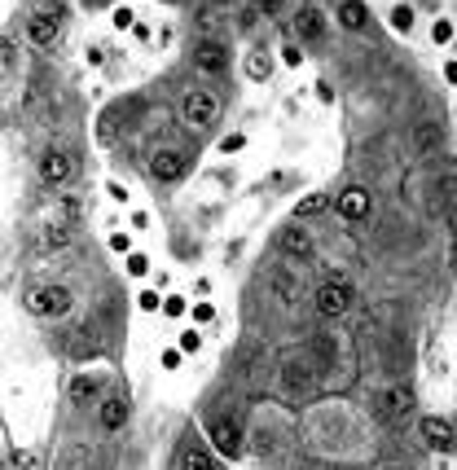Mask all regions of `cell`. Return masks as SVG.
I'll list each match as a JSON object with an SVG mask.
<instances>
[{
    "label": "cell",
    "mask_w": 457,
    "mask_h": 470,
    "mask_svg": "<svg viewBox=\"0 0 457 470\" xmlns=\"http://www.w3.org/2000/svg\"><path fill=\"white\" fill-rule=\"evenodd\" d=\"M180 115H185V124H194V128H211L215 115H220V101H215L207 88H189L185 101H180Z\"/></svg>",
    "instance_id": "1"
},
{
    "label": "cell",
    "mask_w": 457,
    "mask_h": 470,
    "mask_svg": "<svg viewBox=\"0 0 457 470\" xmlns=\"http://www.w3.org/2000/svg\"><path fill=\"white\" fill-rule=\"evenodd\" d=\"M27 308L35 312V317H62V312L70 308V291L66 286H35V291L27 295Z\"/></svg>",
    "instance_id": "2"
},
{
    "label": "cell",
    "mask_w": 457,
    "mask_h": 470,
    "mask_svg": "<svg viewBox=\"0 0 457 470\" xmlns=\"http://www.w3.org/2000/svg\"><path fill=\"white\" fill-rule=\"evenodd\" d=\"M352 299H356L352 286H347L343 277H334V282H326L317 291V312H321V317H343V312L352 308Z\"/></svg>",
    "instance_id": "3"
},
{
    "label": "cell",
    "mask_w": 457,
    "mask_h": 470,
    "mask_svg": "<svg viewBox=\"0 0 457 470\" xmlns=\"http://www.w3.org/2000/svg\"><path fill=\"white\" fill-rule=\"evenodd\" d=\"M185 172H189V159H185V154H176V150H159V154L150 159V176H154V180H163V185L180 180Z\"/></svg>",
    "instance_id": "4"
},
{
    "label": "cell",
    "mask_w": 457,
    "mask_h": 470,
    "mask_svg": "<svg viewBox=\"0 0 457 470\" xmlns=\"http://www.w3.org/2000/svg\"><path fill=\"white\" fill-rule=\"evenodd\" d=\"M418 431H422V440L431 444V449H440V453H453L457 449V431L444 418H422V422H418Z\"/></svg>",
    "instance_id": "5"
},
{
    "label": "cell",
    "mask_w": 457,
    "mask_h": 470,
    "mask_svg": "<svg viewBox=\"0 0 457 470\" xmlns=\"http://www.w3.org/2000/svg\"><path fill=\"white\" fill-rule=\"evenodd\" d=\"M70 172H75V163H70L66 150H49L40 159V180H44V185H66Z\"/></svg>",
    "instance_id": "6"
},
{
    "label": "cell",
    "mask_w": 457,
    "mask_h": 470,
    "mask_svg": "<svg viewBox=\"0 0 457 470\" xmlns=\"http://www.w3.org/2000/svg\"><path fill=\"white\" fill-rule=\"evenodd\" d=\"M334 207H339L343 220H360V215H369V189L360 185H347L339 198H334Z\"/></svg>",
    "instance_id": "7"
},
{
    "label": "cell",
    "mask_w": 457,
    "mask_h": 470,
    "mask_svg": "<svg viewBox=\"0 0 457 470\" xmlns=\"http://www.w3.org/2000/svg\"><path fill=\"white\" fill-rule=\"evenodd\" d=\"M211 440H215V449H220L224 457H237L242 453V427L237 422H211Z\"/></svg>",
    "instance_id": "8"
},
{
    "label": "cell",
    "mask_w": 457,
    "mask_h": 470,
    "mask_svg": "<svg viewBox=\"0 0 457 470\" xmlns=\"http://www.w3.org/2000/svg\"><path fill=\"white\" fill-rule=\"evenodd\" d=\"M27 31H31L35 44H53L57 31H62V9H44V14H35Z\"/></svg>",
    "instance_id": "9"
},
{
    "label": "cell",
    "mask_w": 457,
    "mask_h": 470,
    "mask_svg": "<svg viewBox=\"0 0 457 470\" xmlns=\"http://www.w3.org/2000/svg\"><path fill=\"white\" fill-rule=\"evenodd\" d=\"M194 66H198V70H207V75H220V70L228 66V53H224V44H215V40H202L198 49H194Z\"/></svg>",
    "instance_id": "10"
},
{
    "label": "cell",
    "mask_w": 457,
    "mask_h": 470,
    "mask_svg": "<svg viewBox=\"0 0 457 470\" xmlns=\"http://www.w3.org/2000/svg\"><path fill=\"white\" fill-rule=\"evenodd\" d=\"M339 22H343L347 31H365L369 14H365V5H360V0H343V5H339Z\"/></svg>",
    "instance_id": "11"
},
{
    "label": "cell",
    "mask_w": 457,
    "mask_h": 470,
    "mask_svg": "<svg viewBox=\"0 0 457 470\" xmlns=\"http://www.w3.org/2000/svg\"><path fill=\"white\" fill-rule=\"evenodd\" d=\"M124 418H128V400H124V395H110V400L101 404V427L119 431V427H124Z\"/></svg>",
    "instance_id": "12"
},
{
    "label": "cell",
    "mask_w": 457,
    "mask_h": 470,
    "mask_svg": "<svg viewBox=\"0 0 457 470\" xmlns=\"http://www.w3.org/2000/svg\"><path fill=\"white\" fill-rule=\"evenodd\" d=\"M282 251H286V255H299V260H304L308 251H312L308 228H286V233H282Z\"/></svg>",
    "instance_id": "13"
},
{
    "label": "cell",
    "mask_w": 457,
    "mask_h": 470,
    "mask_svg": "<svg viewBox=\"0 0 457 470\" xmlns=\"http://www.w3.org/2000/svg\"><path fill=\"white\" fill-rule=\"evenodd\" d=\"M295 22H299V35H304V40H321V35H326V18H321V9H304Z\"/></svg>",
    "instance_id": "14"
},
{
    "label": "cell",
    "mask_w": 457,
    "mask_h": 470,
    "mask_svg": "<svg viewBox=\"0 0 457 470\" xmlns=\"http://www.w3.org/2000/svg\"><path fill=\"white\" fill-rule=\"evenodd\" d=\"M286 387H291V391H308L312 387V369L308 365H286Z\"/></svg>",
    "instance_id": "15"
},
{
    "label": "cell",
    "mask_w": 457,
    "mask_h": 470,
    "mask_svg": "<svg viewBox=\"0 0 457 470\" xmlns=\"http://www.w3.org/2000/svg\"><path fill=\"white\" fill-rule=\"evenodd\" d=\"M409 409H414L409 391H387V418H409Z\"/></svg>",
    "instance_id": "16"
},
{
    "label": "cell",
    "mask_w": 457,
    "mask_h": 470,
    "mask_svg": "<svg viewBox=\"0 0 457 470\" xmlns=\"http://www.w3.org/2000/svg\"><path fill=\"white\" fill-rule=\"evenodd\" d=\"M414 146H418V150L440 146V128H436V124H418V128H414Z\"/></svg>",
    "instance_id": "17"
},
{
    "label": "cell",
    "mask_w": 457,
    "mask_h": 470,
    "mask_svg": "<svg viewBox=\"0 0 457 470\" xmlns=\"http://www.w3.org/2000/svg\"><path fill=\"white\" fill-rule=\"evenodd\" d=\"M326 207H330V198H326V194H308V198L295 207V215H304V220H308V215H321Z\"/></svg>",
    "instance_id": "18"
},
{
    "label": "cell",
    "mask_w": 457,
    "mask_h": 470,
    "mask_svg": "<svg viewBox=\"0 0 457 470\" xmlns=\"http://www.w3.org/2000/svg\"><path fill=\"white\" fill-rule=\"evenodd\" d=\"M273 291H278L282 304H295V282H291L286 273H273Z\"/></svg>",
    "instance_id": "19"
},
{
    "label": "cell",
    "mask_w": 457,
    "mask_h": 470,
    "mask_svg": "<svg viewBox=\"0 0 457 470\" xmlns=\"http://www.w3.org/2000/svg\"><path fill=\"white\" fill-rule=\"evenodd\" d=\"M185 470H215L211 466V453L207 449H189L185 453Z\"/></svg>",
    "instance_id": "20"
},
{
    "label": "cell",
    "mask_w": 457,
    "mask_h": 470,
    "mask_svg": "<svg viewBox=\"0 0 457 470\" xmlns=\"http://www.w3.org/2000/svg\"><path fill=\"white\" fill-rule=\"evenodd\" d=\"M70 395H75V400H93V395H97V378H75L70 382Z\"/></svg>",
    "instance_id": "21"
},
{
    "label": "cell",
    "mask_w": 457,
    "mask_h": 470,
    "mask_svg": "<svg viewBox=\"0 0 457 470\" xmlns=\"http://www.w3.org/2000/svg\"><path fill=\"white\" fill-rule=\"evenodd\" d=\"M391 27H396V31H409V27H414V9L396 5V9H391Z\"/></svg>",
    "instance_id": "22"
},
{
    "label": "cell",
    "mask_w": 457,
    "mask_h": 470,
    "mask_svg": "<svg viewBox=\"0 0 457 470\" xmlns=\"http://www.w3.org/2000/svg\"><path fill=\"white\" fill-rule=\"evenodd\" d=\"M66 242H70V233H66L62 224H53L49 233H44V251H53V246H66Z\"/></svg>",
    "instance_id": "23"
},
{
    "label": "cell",
    "mask_w": 457,
    "mask_h": 470,
    "mask_svg": "<svg viewBox=\"0 0 457 470\" xmlns=\"http://www.w3.org/2000/svg\"><path fill=\"white\" fill-rule=\"evenodd\" d=\"M246 70H251V79H269V57H251Z\"/></svg>",
    "instance_id": "24"
},
{
    "label": "cell",
    "mask_w": 457,
    "mask_h": 470,
    "mask_svg": "<svg viewBox=\"0 0 457 470\" xmlns=\"http://www.w3.org/2000/svg\"><path fill=\"white\" fill-rule=\"evenodd\" d=\"M431 35H436V44H449V40H453V22H436Z\"/></svg>",
    "instance_id": "25"
},
{
    "label": "cell",
    "mask_w": 457,
    "mask_h": 470,
    "mask_svg": "<svg viewBox=\"0 0 457 470\" xmlns=\"http://www.w3.org/2000/svg\"><path fill=\"white\" fill-rule=\"evenodd\" d=\"M163 312H167V317H180V312H185V299H163Z\"/></svg>",
    "instance_id": "26"
},
{
    "label": "cell",
    "mask_w": 457,
    "mask_h": 470,
    "mask_svg": "<svg viewBox=\"0 0 457 470\" xmlns=\"http://www.w3.org/2000/svg\"><path fill=\"white\" fill-rule=\"evenodd\" d=\"M198 343H202V339H198L194 330H189V334H180V352H198Z\"/></svg>",
    "instance_id": "27"
},
{
    "label": "cell",
    "mask_w": 457,
    "mask_h": 470,
    "mask_svg": "<svg viewBox=\"0 0 457 470\" xmlns=\"http://www.w3.org/2000/svg\"><path fill=\"white\" fill-rule=\"evenodd\" d=\"M146 268H150V264H146V255H132V260H128V273H132V277H141Z\"/></svg>",
    "instance_id": "28"
},
{
    "label": "cell",
    "mask_w": 457,
    "mask_h": 470,
    "mask_svg": "<svg viewBox=\"0 0 457 470\" xmlns=\"http://www.w3.org/2000/svg\"><path fill=\"white\" fill-rule=\"evenodd\" d=\"M260 9H264V14H282L286 0H260Z\"/></svg>",
    "instance_id": "29"
},
{
    "label": "cell",
    "mask_w": 457,
    "mask_h": 470,
    "mask_svg": "<svg viewBox=\"0 0 457 470\" xmlns=\"http://www.w3.org/2000/svg\"><path fill=\"white\" fill-rule=\"evenodd\" d=\"M282 57H286V62H291V66H299V57H304V53H299L295 44H286V49H282Z\"/></svg>",
    "instance_id": "30"
},
{
    "label": "cell",
    "mask_w": 457,
    "mask_h": 470,
    "mask_svg": "<svg viewBox=\"0 0 457 470\" xmlns=\"http://www.w3.org/2000/svg\"><path fill=\"white\" fill-rule=\"evenodd\" d=\"M141 308H146V312H154V308H159V295H154V291H146V295H141Z\"/></svg>",
    "instance_id": "31"
},
{
    "label": "cell",
    "mask_w": 457,
    "mask_h": 470,
    "mask_svg": "<svg viewBox=\"0 0 457 470\" xmlns=\"http://www.w3.org/2000/svg\"><path fill=\"white\" fill-rule=\"evenodd\" d=\"M220 150H224V154H228V150H242V137H224V141H220Z\"/></svg>",
    "instance_id": "32"
},
{
    "label": "cell",
    "mask_w": 457,
    "mask_h": 470,
    "mask_svg": "<svg viewBox=\"0 0 457 470\" xmlns=\"http://www.w3.org/2000/svg\"><path fill=\"white\" fill-rule=\"evenodd\" d=\"M382 470H400V466H382Z\"/></svg>",
    "instance_id": "33"
}]
</instances>
